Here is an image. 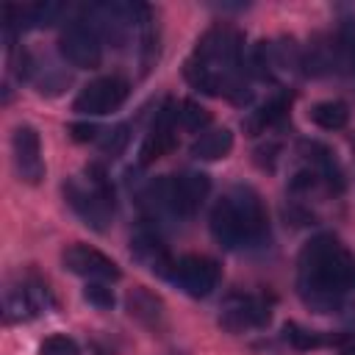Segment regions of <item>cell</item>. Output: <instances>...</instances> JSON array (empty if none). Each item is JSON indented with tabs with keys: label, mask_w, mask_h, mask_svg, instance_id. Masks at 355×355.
I'll return each mask as SVG.
<instances>
[{
	"label": "cell",
	"mask_w": 355,
	"mask_h": 355,
	"mask_svg": "<svg viewBox=\"0 0 355 355\" xmlns=\"http://www.w3.org/2000/svg\"><path fill=\"white\" fill-rule=\"evenodd\" d=\"M297 288L313 311H338L355 291V255L333 236H313L297 258Z\"/></svg>",
	"instance_id": "cell-1"
},
{
	"label": "cell",
	"mask_w": 355,
	"mask_h": 355,
	"mask_svg": "<svg viewBox=\"0 0 355 355\" xmlns=\"http://www.w3.org/2000/svg\"><path fill=\"white\" fill-rule=\"evenodd\" d=\"M186 78L194 89L233 103H247L252 97L244 69V39L236 28L216 25L200 42L194 55L186 61Z\"/></svg>",
	"instance_id": "cell-2"
},
{
	"label": "cell",
	"mask_w": 355,
	"mask_h": 355,
	"mask_svg": "<svg viewBox=\"0 0 355 355\" xmlns=\"http://www.w3.org/2000/svg\"><path fill=\"white\" fill-rule=\"evenodd\" d=\"M211 233L227 250L261 247L269 239V219L258 191L250 186H233L222 194L211 211Z\"/></svg>",
	"instance_id": "cell-3"
},
{
	"label": "cell",
	"mask_w": 355,
	"mask_h": 355,
	"mask_svg": "<svg viewBox=\"0 0 355 355\" xmlns=\"http://www.w3.org/2000/svg\"><path fill=\"white\" fill-rule=\"evenodd\" d=\"M208 191H211V180L205 172H180L150 183L144 202L153 208V214L194 216L205 202Z\"/></svg>",
	"instance_id": "cell-4"
},
{
	"label": "cell",
	"mask_w": 355,
	"mask_h": 355,
	"mask_svg": "<svg viewBox=\"0 0 355 355\" xmlns=\"http://www.w3.org/2000/svg\"><path fill=\"white\" fill-rule=\"evenodd\" d=\"M89 180H69L64 183V197L72 205V211L94 230H105L111 211H114V189L105 180V169L100 164H92L86 169Z\"/></svg>",
	"instance_id": "cell-5"
},
{
	"label": "cell",
	"mask_w": 355,
	"mask_h": 355,
	"mask_svg": "<svg viewBox=\"0 0 355 355\" xmlns=\"http://www.w3.org/2000/svg\"><path fill=\"white\" fill-rule=\"evenodd\" d=\"M58 50L78 69H97L103 61L100 33L89 22H69L58 36Z\"/></svg>",
	"instance_id": "cell-6"
},
{
	"label": "cell",
	"mask_w": 355,
	"mask_h": 355,
	"mask_svg": "<svg viewBox=\"0 0 355 355\" xmlns=\"http://www.w3.org/2000/svg\"><path fill=\"white\" fill-rule=\"evenodd\" d=\"M128 94H130V86L125 78H116V75L97 78L80 89V94L75 97V111L86 116H103L116 111L128 100Z\"/></svg>",
	"instance_id": "cell-7"
},
{
	"label": "cell",
	"mask_w": 355,
	"mask_h": 355,
	"mask_svg": "<svg viewBox=\"0 0 355 355\" xmlns=\"http://www.w3.org/2000/svg\"><path fill=\"white\" fill-rule=\"evenodd\" d=\"M53 294L44 283L39 280H22L17 286L6 288L3 297V319L6 322H25L33 319L39 313H44L47 308H53Z\"/></svg>",
	"instance_id": "cell-8"
},
{
	"label": "cell",
	"mask_w": 355,
	"mask_h": 355,
	"mask_svg": "<svg viewBox=\"0 0 355 355\" xmlns=\"http://www.w3.org/2000/svg\"><path fill=\"white\" fill-rule=\"evenodd\" d=\"M172 280L178 288H183L189 297H208L219 283V263L205 255H186L175 263Z\"/></svg>",
	"instance_id": "cell-9"
},
{
	"label": "cell",
	"mask_w": 355,
	"mask_h": 355,
	"mask_svg": "<svg viewBox=\"0 0 355 355\" xmlns=\"http://www.w3.org/2000/svg\"><path fill=\"white\" fill-rule=\"evenodd\" d=\"M269 316H272L269 305L261 297L236 294V297L225 300L222 313H219V324L230 333H241V330H255V327L269 324Z\"/></svg>",
	"instance_id": "cell-10"
},
{
	"label": "cell",
	"mask_w": 355,
	"mask_h": 355,
	"mask_svg": "<svg viewBox=\"0 0 355 355\" xmlns=\"http://www.w3.org/2000/svg\"><path fill=\"white\" fill-rule=\"evenodd\" d=\"M178 119H180L178 105L172 100H166L158 108V114H155V119L150 125V133L144 136V144H141V153H139L141 164H153V161L164 158L175 147V125H178Z\"/></svg>",
	"instance_id": "cell-11"
},
{
	"label": "cell",
	"mask_w": 355,
	"mask_h": 355,
	"mask_svg": "<svg viewBox=\"0 0 355 355\" xmlns=\"http://www.w3.org/2000/svg\"><path fill=\"white\" fill-rule=\"evenodd\" d=\"M14 147V166L25 183H39L44 178V158H42V139L36 128L19 125L11 136Z\"/></svg>",
	"instance_id": "cell-12"
},
{
	"label": "cell",
	"mask_w": 355,
	"mask_h": 355,
	"mask_svg": "<svg viewBox=\"0 0 355 355\" xmlns=\"http://www.w3.org/2000/svg\"><path fill=\"white\" fill-rule=\"evenodd\" d=\"M61 261H64V266L69 272H75V275H80L86 280H119V275H122L119 266L108 255H103L100 250L86 247V244L67 247Z\"/></svg>",
	"instance_id": "cell-13"
},
{
	"label": "cell",
	"mask_w": 355,
	"mask_h": 355,
	"mask_svg": "<svg viewBox=\"0 0 355 355\" xmlns=\"http://www.w3.org/2000/svg\"><path fill=\"white\" fill-rule=\"evenodd\" d=\"M130 252H133V258H136L144 269H150V272H155V275H164V277H172L175 263H172L166 247L161 244V239H158L155 233H147V230L136 233V236L130 239Z\"/></svg>",
	"instance_id": "cell-14"
},
{
	"label": "cell",
	"mask_w": 355,
	"mask_h": 355,
	"mask_svg": "<svg viewBox=\"0 0 355 355\" xmlns=\"http://www.w3.org/2000/svg\"><path fill=\"white\" fill-rule=\"evenodd\" d=\"M230 150H233V133H230L227 128L205 130V133L191 144V155L200 158V161H216V158H225Z\"/></svg>",
	"instance_id": "cell-15"
},
{
	"label": "cell",
	"mask_w": 355,
	"mask_h": 355,
	"mask_svg": "<svg viewBox=\"0 0 355 355\" xmlns=\"http://www.w3.org/2000/svg\"><path fill=\"white\" fill-rule=\"evenodd\" d=\"M311 122L322 130H338L349 122V108L341 100H322L311 108Z\"/></svg>",
	"instance_id": "cell-16"
},
{
	"label": "cell",
	"mask_w": 355,
	"mask_h": 355,
	"mask_svg": "<svg viewBox=\"0 0 355 355\" xmlns=\"http://www.w3.org/2000/svg\"><path fill=\"white\" fill-rule=\"evenodd\" d=\"M14 8V6H11ZM64 11V6L58 3H31L22 8H14V14L19 17V28H44L50 22H55V17Z\"/></svg>",
	"instance_id": "cell-17"
},
{
	"label": "cell",
	"mask_w": 355,
	"mask_h": 355,
	"mask_svg": "<svg viewBox=\"0 0 355 355\" xmlns=\"http://www.w3.org/2000/svg\"><path fill=\"white\" fill-rule=\"evenodd\" d=\"M283 333H286V341L291 347H297V349H316V347H324V344L344 341V336H324V333H316V330H305V327H300L294 322H288L283 327Z\"/></svg>",
	"instance_id": "cell-18"
},
{
	"label": "cell",
	"mask_w": 355,
	"mask_h": 355,
	"mask_svg": "<svg viewBox=\"0 0 355 355\" xmlns=\"http://www.w3.org/2000/svg\"><path fill=\"white\" fill-rule=\"evenodd\" d=\"M286 108H288V100H286V97H275V100H269L266 105H261L258 111H252V116L244 122V128L250 130V136L263 133L266 128H272V125L286 114Z\"/></svg>",
	"instance_id": "cell-19"
},
{
	"label": "cell",
	"mask_w": 355,
	"mask_h": 355,
	"mask_svg": "<svg viewBox=\"0 0 355 355\" xmlns=\"http://www.w3.org/2000/svg\"><path fill=\"white\" fill-rule=\"evenodd\" d=\"M128 308H130V316H139V319H155L158 316V308H161V302L153 297V294H147V291H141V288H136L130 297H128Z\"/></svg>",
	"instance_id": "cell-20"
},
{
	"label": "cell",
	"mask_w": 355,
	"mask_h": 355,
	"mask_svg": "<svg viewBox=\"0 0 355 355\" xmlns=\"http://www.w3.org/2000/svg\"><path fill=\"white\" fill-rule=\"evenodd\" d=\"M180 122H183V128H189V130H205V128L211 125V114H208L200 103L183 100V105H180Z\"/></svg>",
	"instance_id": "cell-21"
},
{
	"label": "cell",
	"mask_w": 355,
	"mask_h": 355,
	"mask_svg": "<svg viewBox=\"0 0 355 355\" xmlns=\"http://www.w3.org/2000/svg\"><path fill=\"white\" fill-rule=\"evenodd\" d=\"M39 355H80V349H78L75 338L55 333V336H47V338L42 341Z\"/></svg>",
	"instance_id": "cell-22"
},
{
	"label": "cell",
	"mask_w": 355,
	"mask_h": 355,
	"mask_svg": "<svg viewBox=\"0 0 355 355\" xmlns=\"http://www.w3.org/2000/svg\"><path fill=\"white\" fill-rule=\"evenodd\" d=\"M128 141H130L128 125H116V128L105 130V136L100 139V147H103V153H108V155H119V153L128 147Z\"/></svg>",
	"instance_id": "cell-23"
},
{
	"label": "cell",
	"mask_w": 355,
	"mask_h": 355,
	"mask_svg": "<svg viewBox=\"0 0 355 355\" xmlns=\"http://www.w3.org/2000/svg\"><path fill=\"white\" fill-rule=\"evenodd\" d=\"M83 297L94 305V308H111L114 305V291L103 283V280H89L83 288Z\"/></svg>",
	"instance_id": "cell-24"
},
{
	"label": "cell",
	"mask_w": 355,
	"mask_h": 355,
	"mask_svg": "<svg viewBox=\"0 0 355 355\" xmlns=\"http://www.w3.org/2000/svg\"><path fill=\"white\" fill-rule=\"evenodd\" d=\"M69 133H72L75 141H92V139H97V128L89 125V122H78V125H72Z\"/></svg>",
	"instance_id": "cell-25"
}]
</instances>
